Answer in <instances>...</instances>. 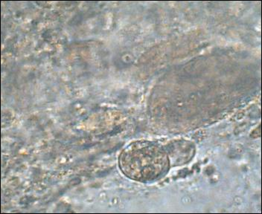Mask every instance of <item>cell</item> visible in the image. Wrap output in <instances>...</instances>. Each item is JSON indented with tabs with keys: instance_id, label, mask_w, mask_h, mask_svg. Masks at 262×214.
Instances as JSON below:
<instances>
[{
	"instance_id": "6da1fadb",
	"label": "cell",
	"mask_w": 262,
	"mask_h": 214,
	"mask_svg": "<svg viewBox=\"0 0 262 214\" xmlns=\"http://www.w3.org/2000/svg\"><path fill=\"white\" fill-rule=\"evenodd\" d=\"M119 168L127 178L150 183L163 178L170 168L167 150L158 144L137 140L127 145L119 158Z\"/></svg>"
}]
</instances>
